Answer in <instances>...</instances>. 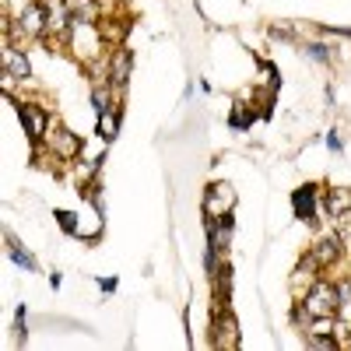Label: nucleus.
<instances>
[{"mask_svg": "<svg viewBox=\"0 0 351 351\" xmlns=\"http://www.w3.org/2000/svg\"><path fill=\"white\" fill-rule=\"evenodd\" d=\"M341 306H344V299H341V288L337 285H330V281H313L309 285V291H306V299H302V313H306V319H324V316H337L341 313Z\"/></svg>", "mask_w": 351, "mask_h": 351, "instance_id": "f257e3e1", "label": "nucleus"}, {"mask_svg": "<svg viewBox=\"0 0 351 351\" xmlns=\"http://www.w3.org/2000/svg\"><path fill=\"white\" fill-rule=\"evenodd\" d=\"M18 120H21L28 141L43 144V137H46V130H49V112H46V106H39V102H18Z\"/></svg>", "mask_w": 351, "mask_h": 351, "instance_id": "f03ea898", "label": "nucleus"}, {"mask_svg": "<svg viewBox=\"0 0 351 351\" xmlns=\"http://www.w3.org/2000/svg\"><path fill=\"white\" fill-rule=\"evenodd\" d=\"M236 208V190L228 183H211L204 190V215L208 218H228Z\"/></svg>", "mask_w": 351, "mask_h": 351, "instance_id": "7ed1b4c3", "label": "nucleus"}, {"mask_svg": "<svg viewBox=\"0 0 351 351\" xmlns=\"http://www.w3.org/2000/svg\"><path fill=\"white\" fill-rule=\"evenodd\" d=\"M215 344H225V348L239 344V319L228 313V306H215Z\"/></svg>", "mask_w": 351, "mask_h": 351, "instance_id": "20e7f679", "label": "nucleus"}, {"mask_svg": "<svg viewBox=\"0 0 351 351\" xmlns=\"http://www.w3.org/2000/svg\"><path fill=\"white\" fill-rule=\"evenodd\" d=\"M130 67H134V53H130L127 46H116V53L109 56V64H106L109 84H112V88H123L127 77H130Z\"/></svg>", "mask_w": 351, "mask_h": 351, "instance_id": "39448f33", "label": "nucleus"}, {"mask_svg": "<svg viewBox=\"0 0 351 351\" xmlns=\"http://www.w3.org/2000/svg\"><path fill=\"white\" fill-rule=\"evenodd\" d=\"M49 152L60 158V162H74L77 152H81V141H77V134H71L67 127H60L56 134H49Z\"/></svg>", "mask_w": 351, "mask_h": 351, "instance_id": "423d86ee", "label": "nucleus"}, {"mask_svg": "<svg viewBox=\"0 0 351 351\" xmlns=\"http://www.w3.org/2000/svg\"><path fill=\"white\" fill-rule=\"evenodd\" d=\"M18 21H21V36H39L43 28H49V11L46 4H28L18 14Z\"/></svg>", "mask_w": 351, "mask_h": 351, "instance_id": "0eeeda50", "label": "nucleus"}, {"mask_svg": "<svg viewBox=\"0 0 351 351\" xmlns=\"http://www.w3.org/2000/svg\"><path fill=\"white\" fill-rule=\"evenodd\" d=\"M313 256H316V263L319 267H330L334 260H341V236L337 232H327V236H319L316 239V246H313Z\"/></svg>", "mask_w": 351, "mask_h": 351, "instance_id": "6e6552de", "label": "nucleus"}, {"mask_svg": "<svg viewBox=\"0 0 351 351\" xmlns=\"http://www.w3.org/2000/svg\"><path fill=\"white\" fill-rule=\"evenodd\" d=\"M291 208H295V218L316 221V186H313V183L299 186L295 193H291Z\"/></svg>", "mask_w": 351, "mask_h": 351, "instance_id": "1a4fd4ad", "label": "nucleus"}, {"mask_svg": "<svg viewBox=\"0 0 351 351\" xmlns=\"http://www.w3.org/2000/svg\"><path fill=\"white\" fill-rule=\"evenodd\" d=\"M32 77V64L18 49H4V81H28Z\"/></svg>", "mask_w": 351, "mask_h": 351, "instance_id": "9d476101", "label": "nucleus"}, {"mask_svg": "<svg viewBox=\"0 0 351 351\" xmlns=\"http://www.w3.org/2000/svg\"><path fill=\"white\" fill-rule=\"evenodd\" d=\"M327 215L330 218H344L348 211H351V190L348 186H337V190H327Z\"/></svg>", "mask_w": 351, "mask_h": 351, "instance_id": "9b49d317", "label": "nucleus"}, {"mask_svg": "<svg viewBox=\"0 0 351 351\" xmlns=\"http://www.w3.org/2000/svg\"><path fill=\"white\" fill-rule=\"evenodd\" d=\"M99 141H112L116 134H120V112H116V109H106V112H99Z\"/></svg>", "mask_w": 351, "mask_h": 351, "instance_id": "f8f14e48", "label": "nucleus"}, {"mask_svg": "<svg viewBox=\"0 0 351 351\" xmlns=\"http://www.w3.org/2000/svg\"><path fill=\"white\" fill-rule=\"evenodd\" d=\"M8 250H11V256H14V263H18V267H25V271H39V263L32 260V253H28L25 246H18L11 236H8Z\"/></svg>", "mask_w": 351, "mask_h": 351, "instance_id": "ddd939ff", "label": "nucleus"}, {"mask_svg": "<svg viewBox=\"0 0 351 351\" xmlns=\"http://www.w3.org/2000/svg\"><path fill=\"white\" fill-rule=\"evenodd\" d=\"M250 120H253V112L243 106V102H236L232 106V116H228V123L236 127V130H243V127H250Z\"/></svg>", "mask_w": 351, "mask_h": 351, "instance_id": "4468645a", "label": "nucleus"}, {"mask_svg": "<svg viewBox=\"0 0 351 351\" xmlns=\"http://www.w3.org/2000/svg\"><path fill=\"white\" fill-rule=\"evenodd\" d=\"M306 53L313 56V60H319V64H330V60H334V49H330L327 43H309Z\"/></svg>", "mask_w": 351, "mask_h": 351, "instance_id": "2eb2a0df", "label": "nucleus"}, {"mask_svg": "<svg viewBox=\"0 0 351 351\" xmlns=\"http://www.w3.org/2000/svg\"><path fill=\"white\" fill-rule=\"evenodd\" d=\"M56 221H60V228L67 236H77V215L74 211H56Z\"/></svg>", "mask_w": 351, "mask_h": 351, "instance_id": "dca6fc26", "label": "nucleus"}, {"mask_svg": "<svg viewBox=\"0 0 351 351\" xmlns=\"http://www.w3.org/2000/svg\"><path fill=\"white\" fill-rule=\"evenodd\" d=\"M260 81L267 84L271 92H278V84H281V81H278V67H271V64H260Z\"/></svg>", "mask_w": 351, "mask_h": 351, "instance_id": "f3484780", "label": "nucleus"}, {"mask_svg": "<svg viewBox=\"0 0 351 351\" xmlns=\"http://www.w3.org/2000/svg\"><path fill=\"white\" fill-rule=\"evenodd\" d=\"M327 148H330V152H341V137H337L334 130L327 134Z\"/></svg>", "mask_w": 351, "mask_h": 351, "instance_id": "a211bd4d", "label": "nucleus"}, {"mask_svg": "<svg viewBox=\"0 0 351 351\" xmlns=\"http://www.w3.org/2000/svg\"><path fill=\"white\" fill-rule=\"evenodd\" d=\"M99 285H102V291H112V288H116V281H112V278H99Z\"/></svg>", "mask_w": 351, "mask_h": 351, "instance_id": "6ab92c4d", "label": "nucleus"}, {"mask_svg": "<svg viewBox=\"0 0 351 351\" xmlns=\"http://www.w3.org/2000/svg\"><path fill=\"white\" fill-rule=\"evenodd\" d=\"M344 218H348V225H351V211H348V215H344Z\"/></svg>", "mask_w": 351, "mask_h": 351, "instance_id": "aec40b11", "label": "nucleus"}]
</instances>
